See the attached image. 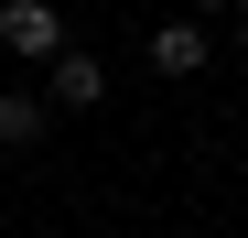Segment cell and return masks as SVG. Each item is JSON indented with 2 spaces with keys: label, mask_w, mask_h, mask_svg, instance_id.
<instances>
[{
  "label": "cell",
  "mask_w": 248,
  "mask_h": 238,
  "mask_svg": "<svg viewBox=\"0 0 248 238\" xmlns=\"http://www.w3.org/2000/svg\"><path fill=\"white\" fill-rule=\"evenodd\" d=\"M22 141H44V98H32V87H0V152H22Z\"/></svg>",
  "instance_id": "obj_3"
},
{
  "label": "cell",
  "mask_w": 248,
  "mask_h": 238,
  "mask_svg": "<svg viewBox=\"0 0 248 238\" xmlns=\"http://www.w3.org/2000/svg\"><path fill=\"white\" fill-rule=\"evenodd\" d=\"M194 11H237V0H194Z\"/></svg>",
  "instance_id": "obj_6"
},
{
  "label": "cell",
  "mask_w": 248,
  "mask_h": 238,
  "mask_svg": "<svg viewBox=\"0 0 248 238\" xmlns=\"http://www.w3.org/2000/svg\"><path fill=\"white\" fill-rule=\"evenodd\" d=\"M0 44L32 54V65H54L65 54V11H54V0H0Z\"/></svg>",
  "instance_id": "obj_1"
},
{
  "label": "cell",
  "mask_w": 248,
  "mask_h": 238,
  "mask_svg": "<svg viewBox=\"0 0 248 238\" xmlns=\"http://www.w3.org/2000/svg\"><path fill=\"white\" fill-rule=\"evenodd\" d=\"M151 65H162V76H194V65H205V33H194V22H162V33H151Z\"/></svg>",
  "instance_id": "obj_4"
},
{
  "label": "cell",
  "mask_w": 248,
  "mask_h": 238,
  "mask_svg": "<svg viewBox=\"0 0 248 238\" xmlns=\"http://www.w3.org/2000/svg\"><path fill=\"white\" fill-rule=\"evenodd\" d=\"M237 54H248V0H237Z\"/></svg>",
  "instance_id": "obj_5"
},
{
  "label": "cell",
  "mask_w": 248,
  "mask_h": 238,
  "mask_svg": "<svg viewBox=\"0 0 248 238\" xmlns=\"http://www.w3.org/2000/svg\"><path fill=\"white\" fill-rule=\"evenodd\" d=\"M97 98H108V65L65 44V54H54V108H97Z\"/></svg>",
  "instance_id": "obj_2"
}]
</instances>
